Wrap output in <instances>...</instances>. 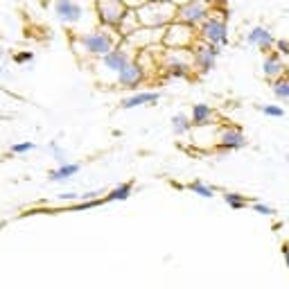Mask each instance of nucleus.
Returning a JSON list of instances; mask_svg holds the SVG:
<instances>
[{
    "mask_svg": "<svg viewBox=\"0 0 289 289\" xmlns=\"http://www.w3.org/2000/svg\"><path fill=\"white\" fill-rule=\"evenodd\" d=\"M131 190H133L131 183H120V185L113 187V190H111L104 199H107V201H124V199L131 197Z\"/></svg>",
    "mask_w": 289,
    "mask_h": 289,
    "instance_id": "nucleus-21",
    "label": "nucleus"
},
{
    "mask_svg": "<svg viewBox=\"0 0 289 289\" xmlns=\"http://www.w3.org/2000/svg\"><path fill=\"white\" fill-rule=\"evenodd\" d=\"M36 144L32 142V140H25V142H16V144H12V149L9 152L12 154H27V152H32Z\"/></svg>",
    "mask_w": 289,
    "mask_h": 289,
    "instance_id": "nucleus-26",
    "label": "nucleus"
},
{
    "mask_svg": "<svg viewBox=\"0 0 289 289\" xmlns=\"http://www.w3.org/2000/svg\"><path fill=\"white\" fill-rule=\"evenodd\" d=\"M124 7L127 9H133V12H138V9H142L147 3H152V0H122Z\"/></svg>",
    "mask_w": 289,
    "mask_h": 289,
    "instance_id": "nucleus-28",
    "label": "nucleus"
},
{
    "mask_svg": "<svg viewBox=\"0 0 289 289\" xmlns=\"http://www.w3.org/2000/svg\"><path fill=\"white\" fill-rule=\"evenodd\" d=\"M172 131H174L176 136L190 133V131H192V120H190V115H185V113L172 115Z\"/></svg>",
    "mask_w": 289,
    "mask_h": 289,
    "instance_id": "nucleus-20",
    "label": "nucleus"
},
{
    "mask_svg": "<svg viewBox=\"0 0 289 289\" xmlns=\"http://www.w3.org/2000/svg\"><path fill=\"white\" fill-rule=\"evenodd\" d=\"M224 201L233 210H242V208H247V206H249V201L244 199L242 195H237V192H224Z\"/></svg>",
    "mask_w": 289,
    "mask_h": 289,
    "instance_id": "nucleus-22",
    "label": "nucleus"
},
{
    "mask_svg": "<svg viewBox=\"0 0 289 289\" xmlns=\"http://www.w3.org/2000/svg\"><path fill=\"white\" fill-rule=\"evenodd\" d=\"M55 14L64 25H70V27H77L84 23V5L81 0H55Z\"/></svg>",
    "mask_w": 289,
    "mask_h": 289,
    "instance_id": "nucleus-11",
    "label": "nucleus"
},
{
    "mask_svg": "<svg viewBox=\"0 0 289 289\" xmlns=\"http://www.w3.org/2000/svg\"><path fill=\"white\" fill-rule=\"evenodd\" d=\"M158 100H161V93H156V90H138V93L124 98L122 102H120V107L122 109H140V107H149V104H156Z\"/></svg>",
    "mask_w": 289,
    "mask_h": 289,
    "instance_id": "nucleus-15",
    "label": "nucleus"
},
{
    "mask_svg": "<svg viewBox=\"0 0 289 289\" xmlns=\"http://www.w3.org/2000/svg\"><path fill=\"white\" fill-rule=\"evenodd\" d=\"M197 41H199V30L179 21L167 25L165 34H163V47H167V50H192Z\"/></svg>",
    "mask_w": 289,
    "mask_h": 289,
    "instance_id": "nucleus-5",
    "label": "nucleus"
},
{
    "mask_svg": "<svg viewBox=\"0 0 289 289\" xmlns=\"http://www.w3.org/2000/svg\"><path fill=\"white\" fill-rule=\"evenodd\" d=\"M251 208L258 215H264V217H273V215H276V208H271V206H267V204H260V201H253Z\"/></svg>",
    "mask_w": 289,
    "mask_h": 289,
    "instance_id": "nucleus-25",
    "label": "nucleus"
},
{
    "mask_svg": "<svg viewBox=\"0 0 289 289\" xmlns=\"http://www.w3.org/2000/svg\"><path fill=\"white\" fill-rule=\"evenodd\" d=\"M190 120H192V127H197V129L208 127V124L215 120V109L210 107V104H204V102L195 104L190 111Z\"/></svg>",
    "mask_w": 289,
    "mask_h": 289,
    "instance_id": "nucleus-16",
    "label": "nucleus"
},
{
    "mask_svg": "<svg viewBox=\"0 0 289 289\" xmlns=\"http://www.w3.org/2000/svg\"><path fill=\"white\" fill-rule=\"evenodd\" d=\"M276 41L278 38L271 34V32L267 30V27H262V25H255L249 30V34H247V43H251V45H255L260 52H262L264 57L269 55V52H273L276 50Z\"/></svg>",
    "mask_w": 289,
    "mask_h": 289,
    "instance_id": "nucleus-12",
    "label": "nucleus"
},
{
    "mask_svg": "<svg viewBox=\"0 0 289 289\" xmlns=\"http://www.w3.org/2000/svg\"><path fill=\"white\" fill-rule=\"evenodd\" d=\"M93 3H98V0H93Z\"/></svg>",
    "mask_w": 289,
    "mask_h": 289,
    "instance_id": "nucleus-34",
    "label": "nucleus"
},
{
    "mask_svg": "<svg viewBox=\"0 0 289 289\" xmlns=\"http://www.w3.org/2000/svg\"><path fill=\"white\" fill-rule=\"evenodd\" d=\"M127 12L129 9L124 7L122 0H98L95 3V16H98L100 25L111 27V30H118Z\"/></svg>",
    "mask_w": 289,
    "mask_h": 289,
    "instance_id": "nucleus-7",
    "label": "nucleus"
},
{
    "mask_svg": "<svg viewBox=\"0 0 289 289\" xmlns=\"http://www.w3.org/2000/svg\"><path fill=\"white\" fill-rule=\"evenodd\" d=\"M260 111H262V115H269V118H282L285 115V109L278 107V104H262Z\"/></svg>",
    "mask_w": 289,
    "mask_h": 289,
    "instance_id": "nucleus-24",
    "label": "nucleus"
},
{
    "mask_svg": "<svg viewBox=\"0 0 289 289\" xmlns=\"http://www.w3.org/2000/svg\"><path fill=\"white\" fill-rule=\"evenodd\" d=\"M161 70L172 79H187L195 72L192 64V50H163L161 55Z\"/></svg>",
    "mask_w": 289,
    "mask_h": 289,
    "instance_id": "nucleus-4",
    "label": "nucleus"
},
{
    "mask_svg": "<svg viewBox=\"0 0 289 289\" xmlns=\"http://www.w3.org/2000/svg\"><path fill=\"white\" fill-rule=\"evenodd\" d=\"M140 27H142V25H140V21H138V12H133V9H129V12L124 14L122 23H120V25H118V30H115V32H118V34L122 36L124 41H127V38L136 34V32L140 30Z\"/></svg>",
    "mask_w": 289,
    "mask_h": 289,
    "instance_id": "nucleus-17",
    "label": "nucleus"
},
{
    "mask_svg": "<svg viewBox=\"0 0 289 289\" xmlns=\"http://www.w3.org/2000/svg\"><path fill=\"white\" fill-rule=\"evenodd\" d=\"M210 5H213L215 9H226L228 7V0H208Z\"/></svg>",
    "mask_w": 289,
    "mask_h": 289,
    "instance_id": "nucleus-30",
    "label": "nucleus"
},
{
    "mask_svg": "<svg viewBox=\"0 0 289 289\" xmlns=\"http://www.w3.org/2000/svg\"><path fill=\"white\" fill-rule=\"evenodd\" d=\"M172 5H176V7H183V5H187L190 3V0H170Z\"/></svg>",
    "mask_w": 289,
    "mask_h": 289,
    "instance_id": "nucleus-32",
    "label": "nucleus"
},
{
    "mask_svg": "<svg viewBox=\"0 0 289 289\" xmlns=\"http://www.w3.org/2000/svg\"><path fill=\"white\" fill-rule=\"evenodd\" d=\"M199 38L215 47L228 45V9H213L210 18L199 27Z\"/></svg>",
    "mask_w": 289,
    "mask_h": 289,
    "instance_id": "nucleus-3",
    "label": "nucleus"
},
{
    "mask_svg": "<svg viewBox=\"0 0 289 289\" xmlns=\"http://www.w3.org/2000/svg\"><path fill=\"white\" fill-rule=\"evenodd\" d=\"M122 41H124V38L120 36L115 30L100 25V27H95V30H88V32L77 34L75 47H79L84 55L93 57V59H102V57H107L111 50H115Z\"/></svg>",
    "mask_w": 289,
    "mask_h": 289,
    "instance_id": "nucleus-1",
    "label": "nucleus"
},
{
    "mask_svg": "<svg viewBox=\"0 0 289 289\" xmlns=\"http://www.w3.org/2000/svg\"><path fill=\"white\" fill-rule=\"evenodd\" d=\"M271 93L278 102H285L289 104V77H280V79L271 81Z\"/></svg>",
    "mask_w": 289,
    "mask_h": 289,
    "instance_id": "nucleus-19",
    "label": "nucleus"
},
{
    "mask_svg": "<svg viewBox=\"0 0 289 289\" xmlns=\"http://www.w3.org/2000/svg\"><path fill=\"white\" fill-rule=\"evenodd\" d=\"M217 147L224 152H233V149L247 147V136L239 131L237 127H224L217 136Z\"/></svg>",
    "mask_w": 289,
    "mask_h": 289,
    "instance_id": "nucleus-13",
    "label": "nucleus"
},
{
    "mask_svg": "<svg viewBox=\"0 0 289 289\" xmlns=\"http://www.w3.org/2000/svg\"><path fill=\"white\" fill-rule=\"evenodd\" d=\"M147 68L138 61V57L131 61V64H127L122 70L115 75V81H118L120 88H127V90H136L142 86V81L147 79Z\"/></svg>",
    "mask_w": 289,
    "mask_h": 289,
    "instance_id": "nucleus-10",
    "label": "nucleus"
},
{
    "mask_svg": "<svg viewBox=\"0 0 289 289\" xmlns=\"http://www.w3.org/2000/svg\"><path fill=\"white\" fill-rule=\"evenodd\" d=\"M79 170H81L79 163H64V165H59L57 170H52L50 174H47V179L55 181V183H64V181L72 179V176H75Z\"/></svg>",
    "mask_w": 289,
    "mask_h": 289,
    "instance_id": "nucleus-18",
    "label": "nucleus"
},
{
    "mask_svg": "<svg viewBox=\"0 0 289 289\" xmlns=\"http://www.w3.org/2000/svg\"><path fill=\"white\" fill-rule=\"evenodd\" d=\"M282 253H285V262H287V269H289V247H287V244L282 247Z\"/></svg>",
    "mask_w": 289,
    "mask_h": 289,
    "instance_id": "nucleus-33",
    "label": "nucleus"
},
{
    "mask_svg": "<svg viewBox=\"0 0 289 289\" xmlns=\"http://www.w3.org/2000/svg\"><path fill=\"white\" fill-rule=\"evenodd\" d=\"M187 187H190V190L195 192V195L204 197V199H213V197H215V190H213V187L206 185V183H201V181H192Z\"/></svg>",
    "mask_w": 289,
    "mask_h": 289,
    "instance_id": "nucleus-23",
    "label": "nucleus"
},
{
    "mask_svg": "<svg viewBox=\"0 0 289 289\" xmlns=\"http://www.w3.org/2000/svg\"><path fill=\"white\" fill-rule=\"evenodd\" d=\"M59 199H64V201H70V199H77V195H75V192H66V195H61Z\"/></svg>",
    "mask_w": 289,
    "mask_h": 289,
    "instance_id": "nucleus-31",
    "label": "nucleus"
},
{
    "mask_svg": "<svg viewBox=\"0 0 289 289\" xmlns=\"http://www.w3.org/2000/svg\"><path fill=\"white\" fill-rule=\"evenodd\" d=\"M221 55V47H215L206 41H197V45L192 47V64H195V72L197 75H208L213 72L217 57Z\"/></svg>",
    "mask_w": 289,
    "mask_h": 289,
    "instance_id": "nucleus-8",
    "label": "nucleus"
},
{
    "mask_svg": "<svg viewBox=\"0 0 289 289\" xmlns=\"http://www.w3.org/2000/svg\"><path fill=\"white\" fill-rule=\"evenodd\" d=\"M34 59V55L32 52H18L16 55V64H27V61Z\"/></svg>",
    "mask_w": 289,
    "mask_h": 289,
    "instance_id": "nucleus-29",
    "label": "nucleus"
},
{
    "mask_svg": "<svg viewBox=\"0 0 289 289\" xmlns=\"http://www.w3.org/2000/svg\"><path fill=\"white\" fill-rule=\"evenodd\" d=\"M213 9L215 7L208 3V0H190L187 5L179 7V12H176V21L185 23V25L195 27V30H199V27L210 18Z\"/></svg>",
    "mask_w": 289,
    "mask_h": 289,
    "instance_id": "nucleus-6",
    "label": "nucleus"
},
{
    "mask_svg": "<svg viewBox=\"0 0 289 289\" xmlns=\"http://www.w3.org/2000/svg\"><path fill=\"white\" fill-rule=\"evenodd\" d=\"M276 52L280 57H289V41L287 38H278L276 41Z\"/></svg>",
    "mask_w": 289,
    "mask_h": 289,
    "instance_id": "nucleus-27",
    "label": "nucleus"
},
{
    "mask_svg": "<svg viewBox=\"0 0 289 289\" xmlns=\"http://www.w3.org/2000/svg\"><path fill=\"white\" fill-rule=\"evenodd\" d=\"M262 72H264V77H267L269 81H276V79H280V77H285L287 66H285L282 57L278 55L276 50L269 52V55L264 57V61H262Z\"/></svg>",
    "mask_w": 289,
    "mask_h": 289,
    "instance_id": "nucleus-14",
    "label": "nucleus"
},
{
    "mask_svg": "<svg viewBox=\"0 0 289 289\" xmlns=\"http://www.w3.org/2000/svg\"><path fill=\"white\" fill-rule=\"evenodd\" d=\"M136 57H138V50H133L127 41H122L115 50H111L107 57L100 59V66H102L107 72H111V75H118V72L122 70L127 64H131Z\"/></svg>",
    "mask_w": 289,
    "mask_h": 289,
    "instance_id": "nucleus-9",
    "label": "nucleus"
},
{
    "mask_svg": "<svg viewBox=\"0 0 289 289\" xmlns=\"http://www.w3.org/2000/svg\"><path fill=\"white\" fill-rule=\"evenodd\" d=\"M179 7L170 0H152L142 9H138V21L142 27H154V30H165L167 25L176 21Z\"/></svg>",
    "mask_w": 289,
    "mask_h": 289,
    "instance_id": "nucleus-2",
    "label": "nucleus"
}]
</instances>
